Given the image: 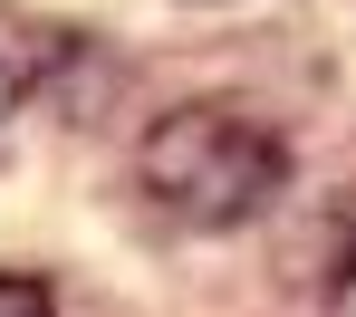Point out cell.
<instances>
[{
  "instance_id": "3",
  "label": "cell",
  "mask_w": 356,
  "mask_h": 317,
  "mask_svg": "<svg viewBox=\"0 0 356 317\" xmlns=\"http://www.w3.org/2000/svg\"><path fill=\"white\" fill-rule=\"evenodd\" d=\"M0 308H19V317H39V308H49V289H39V279H0Z\"/></svg>"
},
{
  "instance_id": "1",
  "label": "cell",
  "mask_w": 356,
  "mask_h": 317,
  "mask_svg": "<svg viewBox=\"0 0 356 317\" xmlns=\"http://www.w3.org/2000/svg\"><path fill=\"white\" fill-rule=\"evenodd\" d=\"M135 173L154 192V212L183 231H232L250 221L270 192L289 183V144L280 126H260L250 106H174L164 126L145 135Z\"/></svg>"
},
{
  "instance_id": "2",
  "label": "cell",
  "mask_w": 356,
  "mask_h": 317,
  "mask_svg": "<svg viewBox=\"0 0 356 317\" xmlns=\"http://www.w3.org/2000/svg\"><path fill=\"white\" fill-rule=\"evenodd\" d=\"M58 58V29H39V19H19V10H0V116H19V96L49 77Z\"/></svg>"
},
{
  "instance_id": "4",
  "label": "cell",
  "mask_w": 356,
  "mask_h": 317,
  "mask_svg": "<svg viewBox=\"0 0 356 317\" xmlns=\"http://www.w3.org/2000/svg\"><path fill=\"white\" fill-rule=\"evenodd\" d=\"M327 298H337V308H356V259H347V279H337V289H327Z\"/></svg>"
}]
</instances>
